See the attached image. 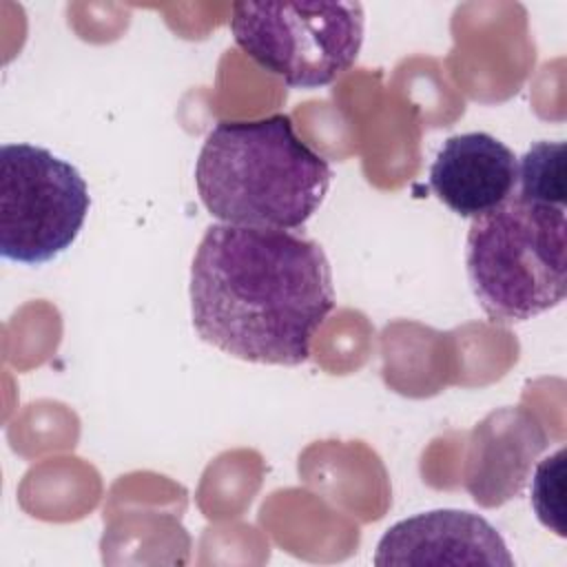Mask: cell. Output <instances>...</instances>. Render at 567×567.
I'll return each instance as SVG.
<instances>
[{
	"mask_svg": "<svg viewBox=\"0 0 567 567\" xmlns=\"http://www.w3.org/2000/svg\"><path fill=\"white\" fill-rule=\"evenodd\" d=\"M563 478H565V450L560 447L558 452L540 461L532 476V507L538 520L558 536H565Z\"/></svg>",
	"mask_w": 567,
	"mask_h": 567,
	"instance_id": "cell-10",
	"label": "cell"
},
{
	"mask_svg": "<svg viewBox=\"0 0 567 567\" xmlns=\"http://www.w3.org/2000/svg\"><path fill=\"white\" fill-rule=\"evenodd\" d=\"M374 565H503L514 558L496 527L478 514L434 509L392 525L379 540Z\"/></svg>",
	"mask_w": 567,
	"mask_h": 567,
	"instance_id": "cell-6",
	"label": "cell"
},
{
	"mask_svg": "<svg viewBox=\"0 0 567 567\" xmlns=\"http://www.w3.org/2000/svg\"><path fill=\"white\" fill-rule=\"evenodd\" d=\"M330 182L328 159L297 137L284 113L215 124L195 164L202 204L230 226L301 228Z\"/></svg>",
	"mask_w": 567,
	"mask_h": 567,
	"instance_id": "cell-2",
	"label": "cell"
},
{
	"mask_svg": "<svg viewBox=\"0 0 567 567\" xmlns=\"http://www.w3.org/2000/svg\"><path fill=\"white\" fill-rule=\"evenodd\" d=\"M545 447L547 434L529 412L509 408L492 412L474 430L465 481L474 501L494 507L514 498Z\"/></svg>",
	"mask_w": 567,
	"mask_h": 567,
	"instance_id": "cell-8",
	"label": "cell"
},
{
	"mask_svg": "<svg viewBox=\"0 0 567 567\" xmlns=\"http://www.w3.org/2000/svg\"><path fill=\"white\" fill-rule=\"evenodd\" d=\"M516 184L514 151L483 131L447 137L430 166V188L461 217L494 210L514 195Z\"/></svg>",
	"mask_w": 567,
	"mask_h": 567,
	"instance_id": "cell-7",
	"label": "cell"
},
{
	"mask_svg": "<svg viewBox=\"0 0 567 567\" xmlns=\"http://www.w3.org/2000/svg\"><path fill=\"white\" fill-rule=\"evenodd\" d=\"M359 2H235L237 47L290 89H319L350 71L363 44Z\"/></svg>",
	"mask_w": 567,
	"mask_h": 567,
	"instance_id": "cell-4",
	"label": "cell"
},
{
	"mask_svg": "<svg viewBox=\"0 0 567 567\" xmlns=\"http://www.w3.org/2000/svg\"><path fill=\"white\" fill-rule=\"evenodd\" d=\"M520 197L565 206V144L536 142L518 164Z\"/></svg>",
	"mask_w": 567,
	"mask_h": 567,
	"instance_id": "cell-9",
	"label": "cell"
},
{
	"mask_svg": "<svg viewBox=\"0 0 567 567\" xmlns=\"http://www.w3.org/2000/svg\"><path fill=\"white\" fill-rule=\"evenodd\" d=\"M565 206L520 195L472 221L467 279L492 321H527L565 299Z\"/></svg>",
	"mask_w": 567,
	"mask_h": 567,
	"instance_id": "cell-3",
	"label": "cell"
},
{
	"mask_svg": "<svg viewBox=\"0 0 567 567\" xmlns=\"http://www.w3.org/2000/svg\"><path fill=\"white\" fill-rule=\"evenodd\" d=\"M91 208L84 177L35 144L0 148V255L38 266L78 239Z\"/></svg>",
	"mask_w": 567,
	"mask_h": 567,
	"instance_id": "cell-5",
	"label": "cell"
},
{
	"mask_svg": "<svg viewBox=\"0 0 567 567\" xmlns=\"http://www.w3.org/2000/svg\"><path fill=\"white\" fill-rule=\"evenodd\" d=\"M199 339L250 363L301 365L334 310L323 248L277 228L213 224L190 266Z\"/></svg>",
	"mask_w": 567,
	"mask_h": 567,
	"instance_id": "cell-1",
	"label": "cell"
}]
</instances>
